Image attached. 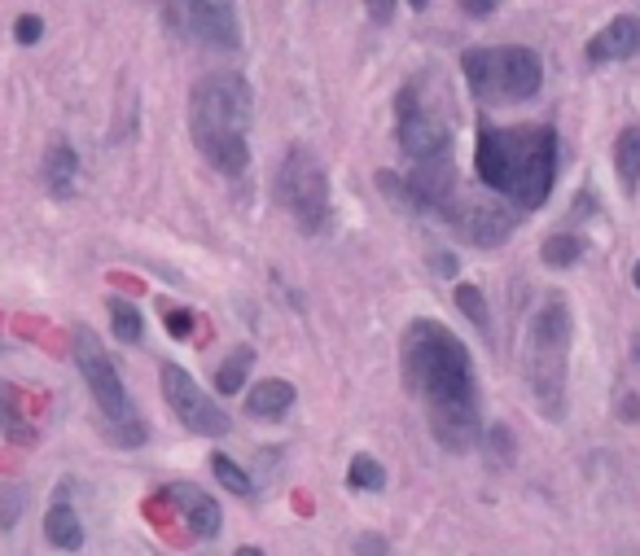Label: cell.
<instances>
[{"mask_svg": "<svg viewBox=\"0 0 640 556\" xmlns=\"http://www.w3.org/2000/svg\"><path fill=\"white\" fill-rule=\"evenodd\" d=\"M399 364H404V386L425 403L431 434L448 452H470L483 434V416H478L474 360L465 342L439 320H412L399 342Z\"/></svg>", "mask_w": 640, "mask_h": 556, "instance_id": "6da1fadb", "label": "cell"}, {"mask_svg": "<svg viewBox=\"0 0 640 556\" xmlns=\"http://www.w3.org/2000/svg\"><path fill=\"white\" fill-rule=\"evenodd\" d=\"M474 167L487 189L509 197L517 210H536L549 202L553 180H558V132L545 124L526 128H478L474 145Z\"/></svg>", "mask_w": 640, "mask_h": 556, "instance_id": "7a4b0ae2", "label": "cell"}, {"mask_svg": "<svg viewBox=\"0 0 640 556\" xmlns=\"http://www.w3.org/2000/svg\"><path fill=\"white\" fill-rule=\"evenodd\" d=\"M251 119H255V96L242 70H210L189 92V137L197 154L225 171L242 176L251 167Z\"/></svg>", "mask_w": 640, "mask_h": 556, "instance_id": "3957f363", "label": "cell"}, {"mask_svg": "<svg viewBox=\"0 0 640 556\" xmlns=\"http://www.w3.org/2000/svg\"><path fill=\"white\" fill-rule=\"evenodd\" d=\"M566 360H571V311L566 302H545L526 328V382L549 421L566 416Z\"/></svg>", "mask_w": 640, "mask_h": 556, "instance_id": "277c9868", "label": "cell"}, {"mask_svg": "<svg viewBox=\"0 0 640 556\" xmlns=\"http://www.w3.org/2000/svg\"><path fill=\"white\" fill-rule=\"evenodd\" d=\"M75 364H79V373L92 390V403L101 408V421H105V429H111V438L119 442V448H137V442L145 438V421L137 416L115 360L105 355V347L97 342L92 328H75Z\"/></svg>", "mask_w": 640, "mask_h": 556, "instance_id": "5b68a950", "label": "cell"}, {"mask_svg": "<svg viewBox=\"0 0 640 556\" xmlns=\"http://www.w3.org/2000/svg\"><path fill=\"white\" fill-rule=\"evenodd\" d=\"M465 83L483 101H526L545 83V62L536 49L500 44V49H465L461 53Z\"/></svg>", "mask_w": 640, "mask_h": 556, "instance_id": "8992f818", "label": "cell"}, {"mask_svg": "<svg viewBox=\"0 0 640 556\" xmlns=\"http://www.w3.org/2000/svg\"><path fill=\"white\" fill-rule=\"evenodd\" d=\"M277 202L294 215V224L307 237H320L330 229V180L311 150L294 145L285 154V163L277 167Z\"/></svg>", "mask_w": 640, "mask_h": 556, "instance_id": "52a82bcc", "label": "cell"}, {"mask_svg": "<svg viewBox=\"0 0 640 556\" xmlns=\"http://www.w3.org/2000/svg\"><path fill=\"white\" fill-rule=\"evenodd\" d=\"M395 115H399V150L412 163H431V158H448L452 145V124L444 119V109H435L425 101L421 83H408L395 101Z\"/></svg>", "mask_w": 640, "mask_h": 556, "instance_id": "ba28073f", "label": "cell"}, {"mask_svg": "<svg viewBox=\"0 0 640 556\" xmlns=\"http://www.w3.org/2000/svg\"><path fill=\"white\" fill-rule=\"evenodd\" d=\"M171 23L216 53L242 49V18L233 0H171Z\"/></svg>", "mask_w": 640, "mask_h": 556, "instance_id": "9c48e42d", "label": "cell"}, {"mask_svg": "<svg viewBox=\"0 0 640 556\" xmlns=\"http://www.w3.org/2000/svg\"><path fill=\"white\" fill-rule=\"evenodd\" d=\"M163 395H167L171 412L180 416V425L193 429V434H202V438H225L233 429L229 412L216 399H206V390L180 364H163Z\"/></svg>", "mask_w": 640, "mask_h": 556, "instance_id": "30bf717a", "label": "cell"}, {"mask_svg": "<svg viewBox=\"0 0 640 556\" xmlns=\"http://www.w3.org/2000/svg\"><path fill=\"white\" fill-rule=\"evenodd\" d=\"M377 184L391 189L399 202H408V206H417V210H439V215H448V210H452L448 202H452V189H457V171H452L448 158H431V163H417V167L408 171V180L377 176Z\"/></svg>", "mask_w": 640, "mask_h": 556, "instance_id": "8fae6325", "label": "cell"}, {"mask_svg": "<svg viewBox=\"0 0 640 556\" xmlns=\"http://www.w3.org/2000/svg\"><path fill=\"white\" fill-rule=\"evenodd\" d=\"M452 224L474 242V246H500L513 237L517 229V210H509L504 202H465L461 210L448 215Z\"/></svg>", "mask_w": 640, "mask_h": 556, "instance_id": "7c38bea8", "label": "cell"}, {"mask_svg": "<svg viewBox=\"0 0 640 556\" xmlns=\"http://www.w3.org/2000/svg\"><path fill=\"white\" fill-rule=\"evenodd\" d=\"M640 53V18L636 14H618L610 18L592 40H588V62L605 66V62H627Z\"/></svg>", "mask_w": 640, "mask_h": 556, "instance_id": "4fadbf2b", "label": "cell"}, {"mask_svg": "<svg viewBox=\"0 0 640 556\" xmlns=\"http://www.w3.org/2000/svg\"><path fill=\"white\" fill-rule=\"evenodd\" d=\"M167 500L184 513V521H189V530H193L197 539H216V534H220L225 513H220V504L210 500L202 487H193V482H171V487H167Z\"/></svg>", "mask_w": 640, "mask_h": 556, "instance_id": "5bb4252c", "label": "cell"}, {"mask_svg": "<svg viewBox=\"0 0 640 556\" xmlns=\"http://www.w3.org/2000/svg\"><path fill=\"white\" fill-rule=\"evenodd\" d=\"M40 171H44V189H49L53 197H71V193H75V180H79V154H75L66 141H53Z\"/></svg>", "mask_w": 640, "mask_h": 556, "instance_id": "9a60e30c", "label": "cell"}, {"mask_svg": "<svg viewBox=\"0 0 640 556\" xmlns=\"http://www.w3.org/2000/svg\"><path fill=\"white\" fill-rule=\"evenodd\" d=\"M290 408H294V386L281 382V377H268V382H259V386L246 395V412L259 416V421H277V416H285Z\"/></svg>", "mask_w": 640, "mask_h": 556, "instance_id": "2e32d148", "label": "cell"}, {"mask_svg": "<svg viewBox=\"0 0 640 556\" xmlns=\"http://www.w3.org/2000/svg\"><path fill=\"white\" fill-rule=\"evenodd\" d=\"M44 539L57 547V552H79L84 547V526L75 517L71 504H53L49 517H44Z\"/></svg>", "mask_w": 640, "mask_h": 556, "instance_id": "e0dca14e", "label": "cell"}, {"mask_svg": "<svg viewBox=\"0 0 640 556\" xmlns=\"http://www.w3.org/2000/svg\"><path fill=\"white\" fill-rule=\"evenodd\" d=\"M614 171H618L623 193H636V184H640V128H623L618 132V141H614Z\"/></svg>", "mask_w": 640, "mask_h": 556, "instance_id": "ac0fdd59", "label": "cell"}, {"mask_svg": "<svg viewBox=\"0 0 640 556\" xmlns=\"http://www.w3.org/2000/svg\"><path fill=\"white\" fill-rule=\"evenodd\" d=\"M251 364H255V351H251V347H238V351L216 368V390H220V395H238L242 382H246V373H251Z\"/></svg>", "mask_w": 640, "mask_h": 556, "instance_id": "d6986e66", "label": "cell"}, {"mask_svg": "<svg viewBox=\"0 0 640 556\" xmlns=\"http://www.w3.org/2000/svg\"><path fill=\"white\" fill-rule=\"evenodd\" d=\"M111 328H115L119 342H141L145 320H141V311L128 298H111Z\"/></svg>", "mask_w": 640, "mask_h": 556, "instance_id": "ffe728a7", "label": "cell"}, {"mask_svg": "<svg viewBox=\"0 0 640 556\" xmlns=\"http://www.w3.org/2000/svg\"><path fill=\"white\" fill-rule=\"evenodd\" d=\"M540 255H545L549 268H571V263L584 259V237H575V233H553V237L545 242Z\"/></svg>", "mask_w": 640, "mask_h": 556, "instance_id": "44dd1931", "label": "cell"}, {"mask_svg": "<svg viewBox=\"0 0 640 556\" xmlns=\"http://www.w3.org/2000/svg\"><path fill=\"white\" fill-rule=\"evenodd\" d=\"M457 307L474 320V328L478 333H491V315H487V298H483V289L478 285H457Z\"/></svg>", "mask_w": 640, "mask_h": 556, "instance_id": "7402d4cb", "label": "cell"}, {"mask_svg": "<svg viewBox=\"0 0 640 556\" xmlns=\"http://www.w3.org/2000/svg\"><path fill=\"white\" fill-rule=\"evenodd\" d=\"M347 482H351L356 491H382V487H386V469H382L373 456H356L351 469H347Z\"/></svg>", "mask_w": 640, "mask_h": 556, "instance_id": "603a6c76", "label": "cell"}, {"mask_svg": "<svg viewBox=\"0 0 640 556\" xmlns=\"http://www.w3.org/2000/svg\"><path fill=\"white\" fill-rule=\"evenodd\" d=\"M210 469H216V478L233 491V495H255V482H251V474L246 469H238L229 456H216V461H210Z\"/></svg>", "mask_w": 640, "mask_h": 556, "instance_id": "cb8c5ba5", "label": "cell"}, {"mask_svg": "<svg viewBox=\"0 0 640 556\" xmlns=\"http://www.w3.org/2000/svg\"><path fill=\"white\" fill-rule=\"evenodd\" d=\"M0 421H5V429L14 438H31V429L18 421V403H14V390L10 386H0Z\"/></svg>", "mask_w": 640, "mask_h": 556, "instance_id": "d4e9b609", "label": "cell"}, {"mask_svg": "<svg viewBox=\"0 0 640 556\" xmlns=\"http://www.w3.org/2000/svg\"><path fill=\"white\" fill-rule=\"evenodd\" d=\"M163 324H167L171 338H189L193 333V315L184 307H163Z\"/></svg>", "mask_w": 640, "mask_h": 556, "instance_id": "484cf974", "label": "cell"}, {"mask_svg": "<svg viewBox=\"0 0 640 556\" xmlns=\"http://www.w3.org/2000/svg\"><path fill=\"white\" fill-rule=\"evenodd\" d=\"M18 508H23V495H18V487H0V526H14L18 521Z\"/></svg>", "mask_w": 640, "mask_h": 556, "instance_id": "4316f807", "label": "cell"}, {"mask_svg": "<svg viewBox=\"0 0 640 556\" xmlns=\"http://www.w3.org/2000/svg\"><path fill=\"white\" fill-rule=\"evenodd\" d=\"M14 36H18V44H36V40L44 36V23H40L36 14H23V18L14 23Z\"/></svg>", "mask_w": 640, "mask_h": 556, "instance_id": "83f0119b", "label": "cell"}, {"mask_svg": "<svg viewBox=\"0 0 640 556\" xmlns=\"http://www.w3.org/2000/svg\"><path fill=\"white\" fill-rule=\"evenodd\" d=\"M364 10L373 23H391L395 18V0H364Z\"/></svg>", "mask_w": 640, "mask_h": 556, "instance_id": "f1b7e54d", "label": "cell"}, {"mask_svg": "<svg viewBox=\"0 0 640 556\" xmlns=\"http://www.w3.org/2000/svg\"><path fill=\"white\" fill-rule=\"evenodd\" d=\"M356 547H360V556H386V539H377V534H364Z\"/></svg>", "mask_w": 640, "mask_h": 556, "instance_id": "f546056e", "label": "cell"}, {"mask_svg": "<svg viewBox=\"0 0 640 556\" xmlns=\"http://www.w3.org/2000/svg\"><path fill=\"white\" fill-rule=\"evenodd\" d=\"M461 10H465L470 18H487V14L496 10V0H461Z\"/></svg>", "mask_w": 640, "mask_h": 556, "instance_id": "4dcf8cb0", "label": "cell"}, {"mask_svg": "<svg viewBox=\"0 0 640 556\" xmlns=\"http://www.w3.org/2000/svg\"><path fill=\"white\" fill-rule=\"evenodd\" d=\"M435 268H439V276H452L457 272V259L452 255H435Z\"/></svg>", "mask_w": 640, "mask_h": 556, "instance_id": "1f68e13d", "label": "cell"}, {"mask_svg": "<svg viewBox=\"0 0 640 556\" xmlns=\"http://www.w3.org/2000/svg\"><path fill=\"white\" fill-rule=\"evenodd\" d=\"M238 556H268V552H259V547H238Z\"/></svg>", "mask_w": 640, "mask_h": 556, "instance_id": "d6a6232c", "label": "cell"}, {"mask_svg": "<svg viewBox=\"0 0 640 556\" xmlns=\"http://www.w3.org/2000/svg\"><path fill=\"white\" fill-rule=\"evenodd\" d=\"M408 5H412V10H425V5H431V0H408Z\"/></svg>", "mask_w": 640, "mask_h": 556, "instance_id": "836d02e7", "label": "cell"}, {"mask_svg": "<svg viewBox=\"0 0 640 556\" xmlns=\"http://www.w3.org/2000/svg\"><path fill=\"white\" fill-rule=\"evenodd\" d=\"M631 281H636V289H640V263H636V268H631Z\"/></svg>", "mask_w": 640, "mask_h": 556, "instance_id": "e575fe53", "label": "cell"}, {"mask_svg": "<svg viewBox=\"0 0 640 556\" xmlns=\"http://www.w3.org/2000/svg\"><path fill=\"white\" fill-rule=\"evenodd\" d=\"M636 360H640V347H636Z\"/></svg>", "mask_w": 640, "mask_h": 556, "instance_id": "d590c367", "label": "cell"}]
</instances>
